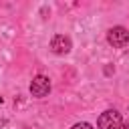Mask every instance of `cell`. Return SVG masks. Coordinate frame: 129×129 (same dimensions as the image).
I'll return each instance as SVG.
<instances>
[{"mask_svg": "<svg viewBox=\"0 0 129 129\" xmlns=\"http://www.w3.org/2000/svg\"><path fill=\"white\" fill-rule=\"evenodd\" d=\"M97 127L99 129H121L123 127V117L119 111L115 109H107L99 115V121H97Z\"/></svg>", "mask_w": 129, "mask_h": 129, "instance_id": "1", "label": "cell"}, {"mask_svg": "<svg viewBox=\"0 0 129 129\" xmlns=\"http://www.w3.org/2000/svg\"><path fill=\"white\" fill-rule=\"evenodd\" d=\"M107 40H109L111 46L123 48V46L129 44V32H127L123 26H113V28H109V32H107Z\"/></svg>", "mask_w": 129, "mask_h": 129, "instance_id": "2", "label": "cell"}, {"mask_svg": "<svg viewBox=\"0 0 129 129\" xmlns=\"http://www.w3.org/2000/svg\"><path fill=\"white\" fill-rule=\"evenodd\" d=\"M48 91H50V81H48V77L36 75V77L32 79V83H30V95L40 99V97H46Z\"/></svg>", "mask_w": 129, "mask_h": 129, "instance_id": "3", "label": "cell"}, {"mask_svg": "<svg viewBox=\"0 0 129 129\" xmlns=\"http://www.w3.org/2000/svg\"><path fill=\"white\" fill-rule=\"evenodd\" d=\"M71 48H73V42H71L69 36H64V34L52 36V40H50V50H52L54 54H69Z\"/></svg>", "mask_w": 129, "mask_h": 129, "instance_id": "4", "label": "cell"}, {"mask_svg": "<svg viewBox=\"0 0 129 129\" xmlns=\"http://www.w3.org/2000/svg\"><path fill=\"white\" fill-rule=\"evenodd\" d=\"M71 129H93V125H91V123H87V121H81V123H75Z\"/></svg>", "mask_w": 129, "mask_h": 129, "instance_id": "5", "label": "cell"}, {"mask_svg": "<svg viewBox=\"0 0 129 129\" xmlns=\"http://www.w3.org/2000/svg\"><path fill=\"white\" fill-rule=\"evenodd\" d=\"M123 129H129V121H127V123H123Z\"/></svg>", "mask_w": 129, "mask_h": 129, "instance_id": "6", "label": "cell"}]
</instances>
